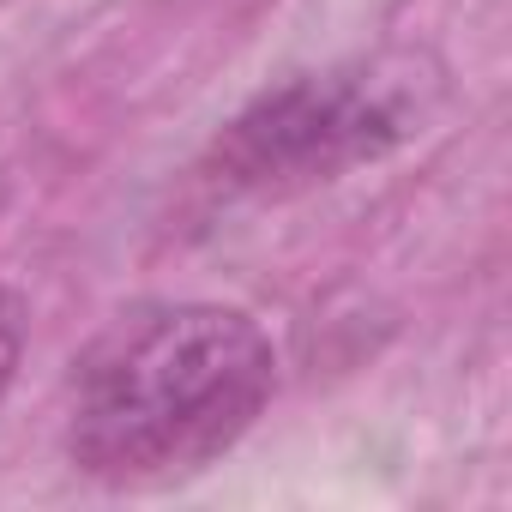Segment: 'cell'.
<instances>
[{
  "instance_id": "cell-1",
  "label": "cell",
  "mask_w": 512,
  "mask_h": 512,
  "mask_svg": "<svg viewBox=\"0 0 512 512\" xmlns=\"http://www.w3.org/2000/svg\"><path fill=\"white\" fill-rule=\"evenodd\" d=\"M278 350L223 302H139L73 362L67 458L109 488H151L223 458L272 404Z\"/></svg>"
},
{
  "instance_id": "cell-2",
  "label": "cell",
  "mask_w": 512,
  "mask_h": 512,
  "mask_svg": "<svg viewBox=\"0 0 512 512\" xmlns=\"http://www.w3.org/2000/svg\"><path fill=\"white\" fill-rule=\"evenodd\" d=\"M410 133H416V103L404 73L332 67L260 91L211 139L199 175L217 193L284 199L338 181L362 163H380Z\"/></svg>"
},
{
  "instance_id": "cell-3",
  "label": "cell",
  "mask_w": 512,
  "mask_h": 512,
  "mask_svg": "<svg viewBox=\"0 0 512 512\" xmlns=\"http://www.w3.org/2000/svg\"><path fill=\"white\" fill-rule=\"evenodd\" d=\"M25 332H31L25 296L0 284V398L13 392V374H19V356H25Z\"/></svg>"
}]
</instances>
